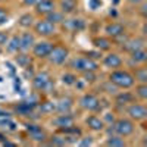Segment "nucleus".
Instances as JSON below:
<instances>
[{
	"label": "nucleus",
	"instance_id": "f257e3e1",
	"mask_svg": "<svg viewBox=\"0 0 147 147\" xmlns=\"http://www.w3.org/2000/svg\"><path fill=\"white\" fill-rule=\"evenodd\" d=\"M109 81L110 84H113L115 87L118 88H129L134 85V82H136V80H134V77L131 75L129 72L127 71H113L112 74L109 75Z\"/></svg>",
	"mask_w": 147,
	"mask_h": 147
},
{
	"label": "nucleus",
	"instance_id": "f03ea898",
	"mask_svg": "<svg viewBox=\"0 0 147 147\" xmlns=\"http://www.w3.org/2000/svg\"><path fill=\"white\" fill-rule=\"evenodd\" d=\"M32 85L35 90L43 91V93H50V90L55 87V84L50 78L47 72H38L35 74L34 78H32Z\"/></svg>",
	"mask_w": 147,
	"mask_h": 147
},
{
	"label": "nucleus",
	"instance_id": "7ed1b4c3",
	"mask_svg": "<svg viewBox=\"0 0 147 147\" xmlns=\"http://www.w3.org/2000/svg\"><path fill=\"white\" fill-rule=\"evenodd\" d=\"M69 66L74 69V71H78V72H87V71H93L96 72L97 71V63L94 60H91L90 57H75L71 60Z\"/></svg>",
	"mask_w": 147,
	"mask_h": 147
},
{
	"label": "nucleus",
	"instance_id": "20e7f679",
	"mask_svg": "<svg viewBox=\"0 0 147 147\" xmlns=\"http://www.w3.org/2000/svg\"><path fill=\"white\" fill-rule=\"evenodd\" d=\"M66 57H68V49L63 47V46H53V49L47 56V59L50 60V63H53V65L65 63Z\"/></svg>",
	"mask_w": 147,
	"mask_h": 147
},
{
	"label": "nucleus",
	"instance_id": "39448f33",
	"mask_svg": "<svg viewBox=\"0 0 147 147\" xmlns=\"http://www.w3.org/2000/svg\"><path fill=\"white\" fill-rule=\"evenodd\" d=\"M34 31L40 37H50L56 32V25L47 19H41L37 24H34Z\"/></svg>",
	"mask_w": 147,
	"mask_h": 147
},
{
	"label": "nucleus",
	"instance_id": "423d86ee",
	"mask_svg": "<svg viewBox=\"0 0 147 147\" xmlns=\"http://www.w3.org/2000/svg\"><path fill=\"white\" fill-rule=\"evenodd\" d=\"M134 124L129 119H118L113 124V131L121 137H128L134 132Z\"/></svg>",
	"mask_w": 147,
	"mask_h": 147
},
{
	"label": "nucleus",
	"instance_id": "0eeeda50",
	"mask_svg": "<svg viewBox=\"0 0 147 147\" xmlns=\"http://www.w3.org/2000/svg\"><path fill=\"white\" fill-rule=\"evenodd\" d=\"M81 107L85 109V110H90V112H96V110L100 109V102L99 99L94 96V94H84L81 97Z\"/></svg>",
	"mask_w": 147,
	"mask_h": 147
},
{
	"label": "nucleus",
	"instance_id": "6e6552de",
	"mask_svg": "<svg viewBox=\"0 0 147 147\" xmlns=\"http://www.w3.org/2000/svg\"><path fill=\"white\" fill-rule=\"evenodd\" d=\"M53 49V44L50 41H40V43H34L32 46V53L35 57L38 59H46Z\"/></svg>",
	"mask_w": 147,
	"mask_h": 147
},
{
	"label": "nucleus",
	"instance_id": "1a4fd4ad",
	"mask_svg": "<svg viewBox=\"0 0 147 147\" xmlns=\"http://www.w3.org/2000/svg\"><path fill=\"white\" fill-rule=\"evenodd\" d=\"M127 113L129 115L131 119L134 121H144L147 118V109L143 105L138 103H132L128 109H127Z\"/></svg>",
	"mask_w": 147,
	"mask_h": 147
},
{
	"label": "nucleus",
	"instance_id": "9d476101",
	"mask_svg": "<svg viewBox=\"0 0 147 147\" xmlns=\"http://www.w3.org/2000/svg\"><path fill=\"white\" fill-rule=\"evenodd\" d=\"M34 7H35V12L38 15L46 16L47 13L56 10V3H55V0H38V2L34 5Z\"/></svg>",
	"mask_w": 147,
	"mask_h": 147
},
{
	"label": "nucleus",
	"instance_id": "9b49d317",
	"mask_svg": "<svg viewBox=\"0 0 147 147\" xmlns=\"http://www.w3.org/2000/svg\"><path fill=\"white\" fill-rule=\"evenodd\" d=\"M19 38V50L21 52H28L30 49H32L34 43H35V38H34V35L31 32H24L22 35L18 37Z\"/></svg>",
	"mask_w": 147,
	"mask_h": 147
},
{
	"label": "nucleus",
	"instance_id": "f8f14e48",
	"mask_svg": "<svg viewBox=\"0 0 147 147\" xmlns=\"http://www.w3.org/2000/svg\"><path fill=\"white\" fill-rule=\"evenodd\" d=\"M106 34L109 37H112V38H118V37L125 34V28H124V25H121L118 22H112V24H107L106 25Z\"/></svg>",
	"mask_w": 147,
	"mask_h": 147
},
{
	"label": "nucleus",
	"instance_id": "ddd939ff",
	"mask_svg": "<svg viewBox=\"0 0 147 147\" xmlns=\"http://www.w3.org/2000/svg\"><path fill=\"white\" fill-rule=\"evenodd\" d=\"M59 7L63 15H71L78 7V0H59Z\"/></svg>",
	"mask_w": 147,
	"mask_h": 147
},
{
	"label": "nucleus",
	"instance_id": "4468645a",
	"mask_svg": "<svg viewBox=\"0 0 147 147\" xmlns=\"http://www.w3.org/2000/svg\"><path fill=\"white\" fill-rule=\"evenodd\" d=\"M27 129L30 132V136L34 141H38V143H43L46 140V132L38 127V125H32V124H28L27 125Z\"/></svg>",
	"mask_w": 147,
	"mask_h": 147
},
{
	"label": "nucleus",
	"instance_id": "2eb2a0df",
	"mask_svg": "<svg viewBox=\"0 0 147 147\" xmlns=\"http://www.w3.org/2000/svg\"><path fill=\"white\" fill-rule=\"evenodd\" d=\"M53 124L56 127H59L60 129L62 128H68V127H72L74 125V118L68 113H62V115H59L57 118L53 119Z\"/></svg>",
	"mask_w": 147,
	"mask_h": 147
},
{
	"label": "nucleus",
	"instance_id": "dca6fc26",
	"mask_svg": "<svg viewBox=\"0 0 147 147\" xmlns=\"http://www.w3.org/2000/svg\"><path fill=\"white\" fill-rule=\"evenodd\" d=\"M124 50L125 52H136V50H140V49H144V41L141 38H131V40H125L124 41Z\"/></svg>",
	"mask_w": 147,
	"mask_h": 147
},
{
	"label": "nucleus",
	"instance_id": "f3484780",
	"mask_svg": "<svg viewBox=\"0 0 147 147\" xmlns=\"http://www.w3.org/2000/svg\"><path fill=\"white\" fill-rule=\"evenodd\" d=\"M105 65L107 66V68H113V69H116V68H121V65H122V59L118 56V55H115V53H110V55H107L106 57H105Z\"/></svg>",
	"mask_w": 147,
	"mask_h": 147
},
{
	"label": "nucleus",
	"instance_id": "a211bd4d",
	"mask_svg": "<svg viewBox=\"0 0 147 147\" xmlns=\"http://www.w3.org/2000/svg\"><path fill=\"white\" fill-rule=\"evenodd\" d=\"M72 107V100L69 97H62L57 103H56V112L59 113H68Z\"/></svg>",
	"mask_w": 147,
	"mask_h": 147
},
{
	"label": "nucleus",
	"instance_id": "6ab92c4d",
	"mask_svg": "<svg viewBox=\"0 0 147 147\" xmlns=\"http://www.w3.org/2000/svg\"><path fill=\"white\" fill-rule=\"evenodd\" d=\"M87 125L91 128V129H94V131H102L103 129V127H105V124H103V121L100 119V118H97V116H94V115H91V116H88L87 118Z\"/></svg>",
	"mask_w": 147,
	"mask_h": 147
},
{
	"label": "nucleus",
	"instance_id": "aec40b11",
	"mask_svg": "<svg viewBox=\"0 0 147 147\" xmlns=\"http://www.w3.org/2000/svg\"><path fill=\"white\" fill-rule=\"evenodd\" d=\"M46 19L50 21L52 24H55V25H56V24H62L65 21L63 13H62V12H57V10H53V12H50V13H47Z\"/></svg>",
	"mask_w": 147,
	"mask_h": 147
},
{
	"label": "nucleus",
	"instance_id": "412c9836",
	"mask_svg": "<svg viewBox=\"0 0 147 147\" xmlns=\"http://www.w3.org/2000/svg\"><path fill=\"white\" fill-rule=\"evenodd\" d=\"M131 59L136 63H144L147 60V53L144 52V49H140V50H136L131 53Z\"/></svg>",
	"mask_w": 147,
	"mask_h": 147
},
{
	"label": "nucleus",
	"instance_id": "4be33fe9",
	"mask_svg": "<svg viewBox=\"0 0 147 147\" xmlns=\"http://www.w3.org/2000/svg\"><path fill=\"white\" fill-rule=\"evenodd\" d=\"M94 44L97 49H100V50H109L110 47H112V41L109 38H105V37H100V38H96L94 40Z\"/></svg>",
	"mask_w": 147,
	"mask_h": 147
},
{
	"label": "nucleus",
	"instance_id": "5701e85b",
	"mask_svg": "<svg viewBox=\"0 0 147 147\" xmlns=\"http://www.w3.org/2000/svg\"><path fill=\"white\" fill-rule=\"evenodd\" d=\"M18 24H19L21 27H24V28H30V27L34 25V16L31 13H25V15H22L19 18Z\"/></svg>",
	"mask_w": 147,
	"mask_h": 147
},
{
	"label": "nucleus",
	"instance_id": "b1692460",
	"mask_svg": "<svg viewBox=\"0 0 147 147\" xmlns=\"http://www.w3.org/2000/svg\"><path fill=\"white\" fill-rule=\"evenodd\" d=\"M40 112H41V113H46V115L56 112V103H55V102H44V103H41Z\"/></svg>",
	"mask_w": 147,
	"mask_h": 147
},
{
	"label": "nucleus",
	"instance_id": "393cba45",
	"mask_svg": "<svg viewBox=\"0 0 147 147\" xmlns=\"http://www.w3.org/2000/svg\"><path fill=\"white\" fill-rule=\"evenodd\" d=\"M7 44H6V47H7V52H10V53H16L18 50H19V38L15 35V37H12V38L9 40V41H6Z\"/></svg>",
	"mask_w": 147,
	"mask_h": 147
},
{
	"label": "nucleus",
	"instance_id": "a878e982",
	"mask_svg": "<svg viewBox=\"0 0 147 147\" xmlns=\"http://www.w3.org/2000/svg\"><path fill=\"white\" fill-rule=\"evenodd\" d=\"M16 63L21 66V68H30V65H31V59H30V56L28 55H25V53H22V55H18L16 56Z\"/></svg>",
	"mask_w": 147,
	"mask_h": 147
},
{
	"label": "nucleus",
	"instance_id": "bb28decb",
	"mask_svg": "<svg viewBox=\"0 0 147 147\" xmlns=\"http://www.w3.org/2000/svg\"><path fill=\"white\" fill-rule=\"evenodd\" d=\"M132 77L137 81H140V84H146L147 82V69L146 68H138Z\"/></svg>",
	"mask_w": 147,
	"mask_h": 147
},
{
	"label": "nucleus",
	"instance_id": "cd10ccee",
	"mask_svg": "<svg viewBox=\"0 0 147 147\" xmlns=\"http://www.w3.org/2000/svg\"><path fill=\"white\" fill-rule=\"evenodd\" d=\"M106 144L107 146H113V147H124L125 141H124V138H122L121 136H113V137H110L106 141Z\"/></svg>",
	"mask_w": 147,
	"mask_h": 147
},
{
	"label": "nucleus",
	"instance_id": "c85d7f7f",
	"mask_svg": "<svg viewBox=\"0 0 147 147\" xmlns=\"http://www.w3.org/2000/svg\"><path fill=\"white\" fill-rule=\"evenodd\" d=\"M66 25L71 30H82L84 28V21L82 19H69V21H66Z\"/></svg>",
	"mask_w": 147,
	"mask_h": 147
},
{
	"label": "nucleus",
	"instance_id": "c756f323",
	"mask_svg": "<svg viewBox=\"0 0 147 147\" xmlns=\"http://www.w3.org/2000/svg\"><path fill=\"white\" fill-rule=\"evenodd\" d=\"M136 94L140 97L141 100H146L147 99V85L146 84H140L138 87L136 88Z\"/></svg>",
	"mask_w": 147,
	"mask_h": 147
},
{
	"label": "nucleus",
	"instance_id": "7c9ffc66",
	"mask_svg": "<svg viewBox=\"0 0 147 147\" xmlns=\"http://www.w3.org/2000/svg\"><path fill=\"white\" fill-rule=\"evenodd\" d=\"M131 100H132V94H129V93H124V94H119V96H116V102L118 103H131Z\"/></svg>",
	"mask_w": 147,
	"mask_h": 147
},
{
	"label": "nucleus",
	"instance_id": "2f4dec72",
	"mask_svg": "<svg viewBox=\"0 0 147 147\" xmlns=\"http://www.w3.org/2000/svg\"><path fill=\"white\" fill-rule=\"evenodd\" d=\"M62 81L65 82V84H74V82H75L77 81V77L75 75H72V74H65V75L62 77Z\"/></svg>",
	"mask_w": 147,
	"mask_h": 147
},
{
	"label": "nucleus",
	"instance_id": "473e14b6",
	"mask_svg": "<svg viewBox=\"0 0 147 147\" xmlns=\"http://www.w3.org/2000/svg\"><path fill=\"white\" fill-rule=\"evenodd\" d=\"M52 144H55V146H65V144H66V138L53 137V138H52Z\"/></svg>",
	"mask_w": 147,
	"mask_h": 147
},
{
	"label": "nucleus",
	"instance_id": "72a5a7b5",
	"mask_svg": "<svg viewBox=\"0 0 147 147\" xmlns=\"http://www.w3.org/2000/svg\"><path fill=\"white\" fill-rule=\"evenodd\" d=\"M91 144H93V138H91V137H84V138L80 141V146H82V147H84V146H91Z\"/></svg>",
	"mask_w": 147,
	"mask_h": 147
},
{
	"label": "nucleus",
	"instance_id": "f704fd0d",
	"mask_svg": "<svg viewBox=\"0 0 147 147\" xmlns=\"http://www.w3.org/2000/svg\"><path fill=\"white\" fill-rule=\"evenodd\" d=\"M6 41H7V34L0 32V47L5 46V44H6Z\"/></svg>",
	"mask_w": 147,
	"mask_h": 147
},
{
	"label": "nucleus",
	"instance_id": "c9c22d12",
	"mask_svg": "<svg viewBox=\"0 0 147 147\" xmlns=\"http://www.w3.org/2000/svg\"><path fill=\"white\" fill-rule=\"evenodd\" d=\"M38 0H22V3L25 5V6H34Z\"/></svg>",
	"mask_w": 147,
	"mask_h": 147
},
{
	"label": "nucleus",
	"instance_id": "e433bc0d",
	"mask_svg": "<svg viewBox=\"0 0 147 147\" xmlns=\"http://www.w3.org/2000/svg\"><path fill=\"white\" fill-rule=\"evenodd\" d=\"M90 5H91V7H93V9H96V7H99V6L102 5V2H100V0H91Z\"/></svg>",
	"mask_w": 147,
	"mask_h": 147
},
{
	"label": "nucleus",
	"instance_id": "4c0bfd02",
	"mask_svg": "<svg viewBox=\"0 0 147 147\" xmlns=\"http://www.w3.org/2000/svg\"><path fill=\"white\" fill-rule=\"evenodd\" d=\"M128 3H131V5H140V3H144L146 0H127Z\"/></svg>",
	"mask_w": 147,
	"mask_h": 147
},
{
	"label": "nucleus",
	"instance_id": "58836bf2",
	"mask_svg": "<svg viewBox=\"0 0 147 147\" xmlns=\"http://www.w3.org/2000/svg\"><path fill=\"white\" fill-rule=\"evenodd\" d=\"M0 116H3V118H5V116H9V113L5 112V110H0Z\"/></svg>",
	"mask_w": 147,
	"mask_h": 147
},
{
	"label": "nucleus",
	"instance_id": "ea45409f",
	"mask_svg": "<svg viewBox=\"0 0 147 147\" xmlns=\"http://www.w3.org/2000/svg\"><path fill=\"white\" fill-rule=\"evenodd\" d=\"M141 15H143V16L146 15V3H144V5H143V7H141Z\"/></svg>",
	"mask_w": 147,
	"mask_h": 147
},
{
	"label": "nucleus",
	"instance_id": "a19ab883",
	"mask_svg": "<svg viewBox=\"0 0 147 147\" xmlns=\"http://www.w3.org/2000/svg\"><path fill=\"white\" fill-rule=\"evenodd\" d=\"M2 15H5V12H3L2 9H0V16H2Z\"/></svg>",
	"mask_w": 147,
	"mask_h": 147
},
{
	"label": "nucleus",
	"instance_id": "79ce46f5",
	"mask_svg": "<svg viewBox=\"0 0 147 147\" xmlns=\"http://www.w3.org/2000/svg\"><path fill=\"white\" fill-rule=\"evenodd\" d=\"M112 2H113V3H119V0H112Z\"/></svg>",
	"mask_w": 147,
	"mask_h": 147
},
{
	"label": "nucleus",
	"instance_id": "37998d69",
	"mask_svg": "<svg viewBox=\"0 0 147 147\" xmlns=\"http://www.w3.org/2000/svg\"><path fill=\"white\" fill-rule=\"evenodd\" d=\"M0 2H2V0H0Z\"/></svg>",
	"mask_w": 147,
	"mask_h": 147
}]
</instances>
